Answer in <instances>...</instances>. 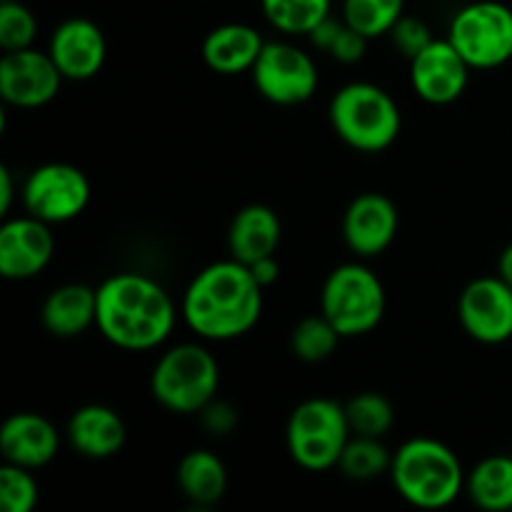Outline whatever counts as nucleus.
<instances>
[{"label": "nucleus", "instance_id": "obj_1", "mask_svg": "<svg viewBox=\"0 0 512 512\" xmlns=\"http://www.w3.org/2000/svg\"><path fill=\"white\" fill-rule=\"evenodd\" d=\"M263 315V288L235 258L200 270L183 295V318L203 340H235Z\"/></svg>", "mask_w": 512, "mask_h": 512}, {"label": "nucleus", "instance_id": "obj_2", "mask_svg": "<svg viewBox=\"0 0 512 512\" xmlns=\"http://www.w3.org/2000/svg\"><path fill=\"white\" fill-rule=\"evenodd\" d=\"M95 325L118 348L153 350L175 328V303L168 290L140 273H118L98 285Z\"/></svg>", "mask_w": 512, "mask_h": 512}, {"label": "nucleus", "instance_id": "obj_3", "mask_svg": "<svg viewBox=\"0 0 512 512\" xmlns=\"http://www.w3.org/2000/svg\"><path fill=\"white\" fill-rule=\"evenodd\" d=\"M465 478L460 458L440 440H405L393 453L390 480L400 498L420 510L448 508L463 493Z\"/></svg>", "mask_w": 512, "mask_h": 512}, {"label": "nucleus", "instance_id": "obj_4", "mask_svg": "<svg viewBox=\"0 0 512 512\" xmlns=\"http://www.w3.org/2000/svg\"><path fill=\"white\" fill-rule=\"evenodd\" d=\"M335 135L360 153H383L398 140L400 108L388 90L373 83H348L330 100Z\"/></svg>", "mask_w": 512, "mask_h": 512}, {"label": "nucleus", "instance_id": "obj_5", "mask_svg": "<svg viewBox=\"0 0 512 512\" xmlns=\"http://www.w3.org/2000/svg\"><path fill=\"white\" fill-rule=\"evenodd\" d=\"M220 385L218 360L198 343L165 350L150 375V393L170 413H200L215 398Z\"/></svg>", "mask_w": 512, "mask_h": 512}, {"label": "nucleus", "instance_id": "obj_6", "mask_svg": "<svg viewBox=\"0 0 512 512\" xmlns=\"http://www.w3.org/2000/svg\"><path fill=\"white\" fill-rule=\"evenodd\" d=\"M320 313L343 338H360L380 325L385 315V288L363 263L338 265L320 293Z\"/></svg>", "mask_w": 512, "mask_h": 512}, {"label": "nucleus", "instance_id": "obj_7", "mask_svg": "<svg viewBox=\"0 0 512 512\" xmlns=\"http://www.w3.org/2000/svg\"><path fill=\"white\" fill-rule=\"evenodd\" d=\"M345 405L330 398L303 400L288 420V453L310 473L338 468L340 455L350 440Z\"/></svg>", "mask_w": 512, "mask_h": 512}, {"label": "nucleus", "instance_id": "obj_8", "mask_svg": "<svg viewBox=\"0 0 512 512\" xmlns=\"http://www.w3.org/2000/svg\"><path fill=\"white\" fill-rule=\"evenodd\" d=\"M448 40L470 68H500L512 58V8L498 0H478L455 13Z\"/></svg>", "mask_w": 512, "mask_h": 512}, {"label": "nucleus", "instance_id": "obj_9", "mask_svg": "<svg viewBox=\"0 0 512 512\" xmlns=\"http://www.w3.org/2000/svg\"><path fill=\"white\" fill-rule=\"evenodd\" d=\"M23 208L43 223L75 220L90 200V183L85 173L68 163H45L35 168L23 183Z\"/></svg>", "mask_w": 512, "mask_h": 512}, {"label": "nucleus", "instance_id": "obj_10", "mask_svg": "<svg viewBox=\"0 0 512 512\" xmlns=\"http://www.w3.org/2000/svg\"><path fill=\"white\" fill-rule=\"evenodd\" d=\"M255 90L275 105H300L318 90V68L313 58L298 45L265 43L255 60Z\"/></svg>", "mask_w": 512, "mask_h": 512}, {"label": "nucleus", "instance_id": "obj_11", "mask_svg": "<svg viewBox=\"0 0 512 512\" xmlns=\"http://www.w3.org/2000/svg\"><path fill=\"white\" fill-rule=\"evenodd\" d=\"M458 320L478 343H505L512 338V288L500 275L473 280L460 293Z\"/></svg>", "mask_w": 512, "mask_h": 512}, {"label": "nucleus", "instance_id": "obj_12", "mask_svg": "<svg viewBox=\"0 0 512 512\" xmlns=\"http://www.w3.org/2000/svg\"><path fill=\"white\" fill-rule=\"evenodd\" d=\"M63 73L50 53L35 48L13 50L0 58V95L15 108H40L60 93Z\"/></svg>", "mask_w": 512, "mask_h": 512}, {"label": "nucleus", "instance_id": "obj_13", "mask_svg": "<svg viewBox=\"0 0 512 512\" xmlns=\"http://www.w3.org/2000/svg\"><path fill=\"white\" fill-rule=\"evenodd\" d=\"M470 80V65L455 45L433 40L415 58H410V85L415 95L430 105L455 103L465 93Z\"/></svg>", "mask_w": 512, "mask_h": 512}, {"label": "nucleus", "instance_id": "obj_14", "mask_svg": "<svg viewBox=\"0 0 512 512\" xmlns=\"http://www.w3.org/2000/svg\"><path fill=\"white\" fill-rule=\"evenodd\" d=\"M55 240L50 225L33 215L8 218L0 225V275L5 280H30L53 260Z\"/></svg>", "mask_w": 512, "mask_h": 512}, {"label": "nucleus", "instance_id": "obj_15", "mask_svg": "<svg viewBox=\"0 0 512 512\" xmlns=\"http://www.w3.org/2000/svg\"><path fill=\"white\" fill-rule=\"evenodd\" d=\"M398 210L383 193H363L348 205L343 215L345 245L358 258L385 253L398 235Z\"/></svg>", "mask_w": 512, "mask_h": 512}, {"label": "nucleus", "instance_id": "obj_16", "mask_svg": "<svg viewBox=\"0 0 512 512\" xmlns=\"http://www.w3.org/2000/svg\"><path fill=\"white\" fill-rule=\"evenodd\" d=\"M48 53L65 80H90L103 70L108 43L93 20L68 18L55 28Z\"/></svg>", "mask_w": 512, "mask_h": 512}, {"label": "nucleus", "instance_id": "obj_17", "mask_svg": "<svg viewBox=\"0 0 512 512\" xmlns=\"http://www.w3.org/2000/svg\"><path fill=\"white\" fill-rule=\"evenodd\" d=\"M58 430L38 413H15L0 428V453L5 463L38 470L58 455Z\"/></svg>", "mask_w": 512, "mask_h": 512}, {"label": "nucleus", "instance_id": "obj_18", "mask_svg": "<svg viewBox=\"0 0 512 512\" xmlns=\"http://www.w3.org/2000/svg\"><path fill=\"white\" fill-rule=\"evenodd\" d=\"M128 428L113 408L83 405L68 420V443L78 455L90 460L113 458L123 450Z\"/></svg>", "mask_w": 512, "mask_h": 512}, {"label": "nucleus", "instance_id": "obj_19", "mask_svg": "<svg viewBox=\"0 0 512 512\" xmlns=\"http://www.w3.org/2000/svg\"><path fill=\"white\" fill-rule=\"evenodd\" d=\"M280 238H283V225H280L278 213L268 205H245L238 210L230 223L228 248L230 258L243 265H253L268 255L278 253Z\"/></svg>", "mask_w": 512, "mask_h": 512}, {"label": "nucleus", "instance_id": "obj_20", "mask_svg": "<svg viewBox=\"0 0 512 512\" xmlns=\"http://www.w3.org/2000/svg\"><path fill=\"white\" fill-rule=\"evenodd\" d=\"M265 40L253 25L225 23L218 25L203 40V60L220 75H238L253 70Z\"/></svg>", "mask_w": 512, "mask_h": 512}, {"label": "nucleus", "instance_id": "obj_21", "mask_svg": "<svg viewBox=\"0 0 512 512\" xmlns=\"http://www.w3.org/2000/svg\"><path fill=\"white\" fill-rule=\"evenodd\" d=\"M40 318L45 330L55 338L83 335L98 318V288H88L83 283L60 285L45 298Z\"/></svg>", "mask_w": 512, "mask_h": 512}, {"label": "nucleus", "instance_id": "obj_22", "mask_svg": "<svg viewBox=\"0 0 512 512\" xmlns=\"http://www.w3.org/2000/svg\"><path fill=\"white\" fill-rule=\"evenodd\" d=\"M178 488L183 498L198 508L220 503L228 490L225 463L210 450H190L178 465Z\"/></svg>", "mask_w": 512, "mask_h": 512}, {"label": "nucleus", "instance_id": "obj_23", "mask_svg": "<svg viewBox=\"0 0 512 512\" xmlns=\"http://www.w3.org/2000/svg\"><path fill=\"white\" fill-rule=\"evenodd\" d=\"M465 490L480 510H512V458L493 455L480 460L465 478Z\"/></svg>", "mask_w": 512, "mask_h": 512}, {"label": "nucleus", "instance_id": "obj_24", "mask_svg": "<svg viewBox=\"0 0 512 512\" xmlns=\"http://www.w3.org/2000/svg\"><path fill=\"white\" fill-rule=\"evenodd\" d=\"M393 453L383 445V438H365V435H350L343 455H340V473L358 483L390 475Z\"/></svg>", "mask_w": 512, "mask_h": 512}, {"label": "nucleus", "instance_id": "obj_25", "mask_svg": "<svg viewBox=\"0 0 512 512\" xmlns=\"http://www.w3.org/2000/svg\"><path fill=\"white\" fill-rule=\"evenodd\" d=\"M268 23L288 35H310L330 15V0H260Z\"/></svg>", "mask_w": 512, "mask_h": 512}, {"label": "nucleus", "instance_id": "obj_26", "mask_svg": "<svg viewBox=\"0 0 512 512\" xmlns=\"http://www.w3.org/2000/svg\"><path fill=\"white\" fill-rule=\"evenodd\" d=\"M405 15V0H343V20L368 40L390 35Z\"/></svg>", "mask_w": 512, "mask_h": 512}, {"label": "nucleus", "instance_id": "obj_27", "mask_svg": "<svg viewBox=\"0 0 512 512\" xmlns=\"http://www.w3.org/2000/svg\"><path fill=\"white\" fill-rule=\"evenodd\" d=\"M343 335L335 330V325L320 315H308L300 320L290 335V350L303 363H323L338 350V343Z\"/></svg>", "mask_w": 512, "mask_h": 512}, {"label": "nucleus", "instance_id": "obj_28", "mask_svg": "<svg viewBox=\"0 0 512 512\" xmlns=\"http://www.w3.org/2000/svg\"><path fill=\"white\" fill-rule=\"evenodd\" d=\"M350 433L365 438H385L395 423L393 405L380 393H358L345 403Z\"/></svg>", "mask_w": 512, "mask_h": 512}, {"label": "nucleus", "instance_id": "obj_29", "mask_svg": "<svg viewBox=\"0 0 512 512\" xmlns=\"http://www.w3.org/2000/svg\"><path fill=\"white\" fill-rule=\"evenodd\" d=\"M38 20L30 13L25 0H3L0 3V48L3 53L33 48Z\"/></svg>", "mask_w": 512, "mask_h": 512}, {"label": "nucleus", "instance_id": "obj_30", "mask_svg": "<svg viewBox=\"0 0 512 512\" xmlns=\"http://www.w3.org/2000/svg\"><path fill=\"white\" fill-rule=\"evenodd\" d=\"M0 505L5 512H33L38 505V483L28 468L3 463L0 468Z\"/></svg>", "mask_w": 512, "mask_h": 512}, {"label": "nucleus", "instance_id": "obj_31", "mask_svg": "<svg viewBox=\"0 0 512 512\" xmlns=\"http://www.w3.org/2000/svg\"><path fill=\"white\" fill-rule=\"evenodd\" d=\"M390 38H393L395 48L400 50L408 58H415L420 50L428 48L433 43V35H430V28L418 18H410V15H403V18L395 23V28L390 30Z\"/></svg>", "mask_w": 512, "mask_h": 512}, {"label": "nucleus", "instance_id": "obj_32", "mask_svg": "<svg viewBox=\"0 0 512 512\" xmlns=\"http://www.w3.org/2000/svg\"><path fill=\"white\" fill-rule=\"evenodd\" d=\"M365 48H368V38L360 35L355 28H350V25L343 20V28H340L338 38H335V43L330 45L328 53L333 55L338 63L350 65V63H358V60L363 58Z\"/></svg>", "mask_w": 512, "mask_h": 512}, {"label": "nucleus", "instance_id": "obj_33", "mask_svg": "<svg viewBox=\"0 0 512 512\" xmlns=\"http://www.w3.org/2000/svg\"><path fill=\"white\" fill-rule=\"evenodd\" d=\"M200 418H203V425L213 435H228L233 433L235 425H238V410L233 408L225 400H210L203 410H200Z\"/></svg>", "mask_w": 512, "mask_h": 512}, {"label": "nucleus", "instance_id": "obj_34", "mask_svg": "<svg viewBox=\"0 0 512 512\" xmlns=\"http://www.w3.org/2000/svg\"><path fill=\"white\" fill-rule=\"evenodd\" d=\"M248 268H250V273H253V278L258 280V285L263 290L270 288V285L278 283L280 263H278V258H275V255H268V258L258 260V263L248 265Z\"/></svg>", "mask_w": 512, "mask_h": 512}, {"label": "nucleus", "instance_id": "obj_35", "mask_svg": "<svg viewBox=\"0 0 512 512\" xmlns=\"http://www.w3.org/2000/svg\"><path fill=\"white\" fill-rule=\"evenodd\" d=\"M340 28H343V23H338V20L330 18V15H328V18H325L323 23H320L318 28H315L313 33L308 35V38L313 40L315 48H320V50H325V53H328L330 45H333L335 38H338Z\"/></svg>", "mask_w": 512, "mask_h": 512}, {"label": "nucleus", "instance_id": "obj_36", "mask_svg": "<svg viewBox=\"0 0 512 512\" xmlns=\"http://www.w3.org/2000/svg\"><path fill=\"white\" fill-rule=\"evenodd\" d=\"M13 195V175H10L8 168H0V215L10 213Z\"/></svg>", "mask_w": 512, "mask_h": 512}, {"label": "nucleus", "instance_id": "obj_37", "mask_svg": "<svg viewBox=\"0 0 512 512\" xmlns=\"http://www.w3.org/2000/svg\"><path fill=\"white\" fill-rule=\"evenodd\" d=\"M498 275L512 288V245H508V248H505L503 253H500Z\"/></svg>", "mask_w": 512, "mask_h": 512}]
</instances>
